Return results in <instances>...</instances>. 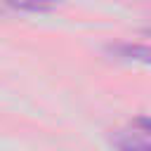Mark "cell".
Here are the masks:
<instances>
[{"instance_id": "obj_5", "label": "cell", "mask_w": 151, "mask_h": 151, "mask_svg": "<svg viewBox=\"0 0 151 151\" xmlns=\"http://www.w3.org/2000/svg\"><path fill=\"white\" fill-rule=\"evenodd\" d=\"M149 33H151V28H149Z\"/></svg>"}, {"instance_id": "obj_2", "label": "cell", "mask_w": 151, "mask_h": 151, "mask_svg": "<svg viewBox=\"0 0 151 151\" xmlns=\"http://www.w3.org/2000/svg\"><path fill=\"white\" fill-rule=\"evenodd\" d=\"M113 144L118 151H151V142L132 134V132H120L113 137Z\"/></svg>"}, {"instance_id": "obj_1", "label": "cell", "mask_w": 151, "mask_h": 151, "mask_svg": "<svg viewBox=\"0 0 151 151\" xmlns=\"http://www.w3.org/2000/svg\"><path fill=\"white\" fill-rule=\"evenodd\" d=\"M109 52L116 54L118 59L151 66V45H142V42H118V45H111Z\"/></svg>"}, {"instance_id": "obj_3", "label": "cell", "mask_w": 151, "mask_h": 151, "mask_svg": "<svg viewBox=\"0 0 151 151\" xmlns=\"http://www.w3.org/2000/svg\"><path fill=\"white\" fill-rule=\"evenodd\" d=\"M9 7L14 9H24V12H47L57 0H5Z\"/></svg>"}, {"instance_id": "obj_4", "label": "cell", "mask_w": 151, "mask_h": 151, "mask_svg": "<svg viewBox=\"0 0 151 151\" xmlns=\"http://www.w3.org/2000/svg\"><path fill=\"white\" fill-rule=\"evenodd\" d=\"M132 127L137 132L151 137V116H137V118H132Z\"/></svg>"}]
</instances>
